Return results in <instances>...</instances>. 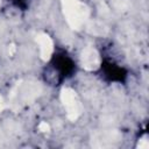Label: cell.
<instances>
[{
    "instance_id": "7a4b0ae2",
    "label": "cell",
    "mask_w": 149,
    "mask_h": 149,
    "mask_svg": "<svg viewBox=\"0 0 149 149\" xmlns=\"http://www.w3.org/2000/svg\"><path fill=\"white\" fill-rule=\"evenodd\" d=\"M62 100L63 104L66 108V113H68V118L72 121H74L79 114H80V108H79V104L78 100L76 98V94L73 91L65 88L62 92Z\"/></svg>"
},
{
    "instance_id": "5b68a950",
    "label": "cell",
    "mask_w": 149,
    "mask_h": 149,
    "mask_svg": "<svg viewBox=\"0 0 149 149\" xmlns=\"http://www.w3.org/2000/svg\"><path fill=\"white\" fill-rule=\"evenodd\" d=\"M40 129H41L42 132H48V130H49V126H48L45 122H42V123L40 125Z\"/></svg>"
},
{
    "instance_id": "8992f818",
    "label": "cell",
    "mask_w": 149,
    "mask_h": 149,
    "mask_svg": "<svg viewBox=\"0 0 149 149\" xmlns=\"http://www.w3.org/2000/svg\"><path fill=\"white\" fill-rule=\"evenodd\" d=\"M2 108H3V102H2V99L0 97V111H2Z\"/></svg>"
},
{
    "instance_id": "277c9868",
    "label": "cell",
    "mask_w": 149,
    "mask_h": 149,
    "mask_svg": "<svg viewBox=\"0 0 149 149\" xmlns=\"http://www.w3.org/2000/svg\"><path fill=\"white\" fill-rule=\"evenodd\" d=\"M37 41H38V44H40V48H41V55H42V58L43 59H48L51 55V51H52V42L51 40L49 38L48 35H40L37 37Z\"/></svg>"
},
{
    "instance_id": "3957f363",
    "label": "cell",
    "mask_w": 149,
    "mask_h": 149,
    "mask_svg": "<svg viewBox=\"0 0 149 149\" xmlns=\"http://www.w3.org/2000/svg\"><path fill=\"white\" fill-rule=\"evenodd\" d=\"M83 64L86 69L91 70V69H94L98 66L99 64V57L97 55V52L93 50V49H85L84 52H83Z\"/></svg>"
},
{
    "instance_id": "6da1fadb",
    "label": "cell",
    "mask_w": 149,
    "mask_h": 149,
    "mask_svg": "<svg viewBox=\"0 0 149 149\" xmlns=\"http://www.w3.org/2000/svg\"><path fill=\"white\" fill-rule=\"evenodd\" d=\"M64 10L69 23L73 28H78L85 17L84 7L77 0H64Z\"/></svg>"
}]
</instances>
